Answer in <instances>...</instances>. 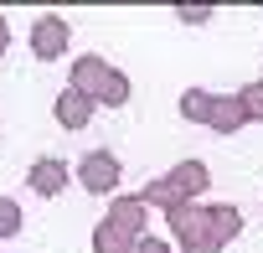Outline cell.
I'll use <instances>...</instances> for the list:
<instances>
[{
	"label": "cell",
	"mask_w": 263,
	"mask_h": 253,
	"mask_svg": "<svg viewBox=\"0 0 263 253\" xmlns=\"http://www.w3.org/2000/svg\"><path fill=\"white\" fill-rule=\"evenodd\" d=\"M6 47H11V21L0 16V52H6Z\"/></svg>",
	"instance_id": "obj_13"
},
{
	"label": "cell",
	"mask_w": 263,
	"mask_h": 253,
	"mask_svg": "<svg viewBox=\"0 0 263 253\" xmlns=\"http://www.w3.org/2000/svg\"><path fill=\"white\" fill-rule=\"evenodd\" d=\"M21 232V207L11 196H0V238H16Z\"/></svg>",
	"instance_id": "obj_10"
},
{
	"label": "cell",
	"mask_w": 263,
	"mask_h": 253,
	"mask_svg": "<svg viewBox=\"0 0 263 253\" xmlns=\"http://www.w3.org/2000/svg\"><path fill=\"white\" fill-rule=\"evenodd\" d=\"M88 103H93L88 93H78V88H67V93H62V103H57V119L67 124V130H78V124L88 119Z\"/></svg>",
	"instance_id": "obj_9"
},
{
	"label": "cell",
	"mask_w": 263,
	"mask_h": 253,
	"mask_svg": "<svg viewBox=\"0 0 263 253\" xmlns=\"http://www.w3.org/2000/svg\"><path fill=\"white\" fill-rule=\"evenodd\" d=\"M181 21H191V26L206 21V6H181Z\"/></svg>",
	"instance_id": "obj_12"
},
{
	"label": "cell",
	"mask_w": 263,
	"mask_h": 253,
	"mask_svg": "<svg viewBox=\"0 0 263 253\" xmlns=\"http://www.w3.org/2000/svg\"><path fill=\"white\" fill-rule=\"evenodd\" d=\"M242 114H258L263 119V83H248L242 88Z\"/></svg>",
	"instance_id": "obj_11"
},
{
	"label": "cell",
	"mask_w": 263,
	"mask_h": 253,
	"mask_svg": "<svg viewBox=\"0 0 263 253\" xmlns=\"http://www.w3.org/2000/svg\"><path fill=\"white\" fill-rule=\"evenodd\" d=\"M171 222H176V232L186 238L191 253H217V243H227V238L237 232V212H232V207H206V212H181V207H171Z\"/></svg>",
	"instance_id": "obj_1"
},
{
	"label": "cell",
	"mask_w": 263,
	"mask_h": 253,
	"mask_svg": "<svg viewBox=\"0 0 263 253\" xmlns=\"http://www.w3.org/2000/svg\"><path fill=\"white\" fill-rule=\"evenodd\" d=\"M78 181H83L88 191H114V186H119V160H114L108 150H98V155H88V160L78 166Z\"/></svg>",
	"instance_id": "obj_6"
},
{
	"label": "cell",
	"mask_w": 263,
	"mask_h": 253,
	"mask_svg": "<svg viewBox=\"0 0 263 253\" xmlns=\"http://www.w3.org/2000/svg\"><path fill=\"white\" fill-rule=\"evenodd\" d=\"M67 37H72V31H67L62 16H42V21L31 26V52H36L42 62H57V57L67 52Z\"/></svg>",
	"instance_id": "obj_4"
},
{
	"label": "cell",
	"mask_w": 263,
	"mask_h": 253,
	"mask_svg": "<svg viewBox=\"0 0 263 253\" xmlns=\"http://www.w3.org/2000/svg\"><path fill=\"white\" fill-rule=\"evenodd\" d=\"M186 114L191 119H212L217 130H237V124H242V103H206L201 93L186 98Z\"/></svg>",
	"instance_id": "obj_7"
},
{
	"label": "cell",
	"mask_w": 263,
	"mask_h": 253,
	"mask_svg": "<svg viewBox=\"0 0 263 253\" xmlns=\"http://www.w3.org/2000/svg\"><path fill=\"white\" fill-rule=\"evenodd\" d=\"M176 181H160L155 191H150V202H181L186 191H201L206 186V171H201V160H186L181 171H171Z\"/></svg>",
	"instance_id": "obj_5"
},
{
	"label": "cell",
	"mask_w": 263,
	"mask_h": 253,
	"mask_svg": "<svg viewBox=\"0 0 263 253\" xmlns=\"http://www.w3.org/2000/svg\"><path fill=\"white\" fill-rule=\"evenodd\" d=\"M72 83H78V93H88V98L98 93L103 103H124V98H129V83H124L119 73H108L103 62H93V57H83V62L72 67Z\"/></svg>",
	"instance_id": "obj_3"
},
{
	"label": "cell",
	"mask_w": 263,
	"mask_h": 253,
	"mask_svg": "<svg viewBox=\"0 0 263 253\" xmlns=\"http://www.w3.org/2000/svg\"><path fill=\"white\" fill-rule=\"evenodd\" d=\"M145 227V202H135V196H124V202H114V212H108V222L98 227V253H135L129 248V238H135Z\"/></svg>",
	"instance_id": "obj_2"
},
{
	"label": "cell",
	"mask_w": 263,
	"mask_h": 253,
	"mask_svg": "<svg viewBox=\"0 0 263 253\" xmlns=\"http://www.w3.org/2000/svg\"><path fill=\"white\" fill-rule=\"evenodd\" d=\"M140 253H165V243H140Z\"/></svg>",
	"instance_id": "obj_14"
},
{
	"label": "cell",
	"mask_w": 263,
	"mask_h": 253,
	"mask_svg": "<svg viewBox=\"0 0 263 253\" xmlns=\"http://www.w3.org/2000/svg\"><path fill=\"white\" fill-rule=\"evenodd\" d=\"M31 186H36L42 196H57V191L67 186V166H62V160H36V166H31Z\"/></svg>",
	"instance_id": "obj_8"
}]
</instances>
